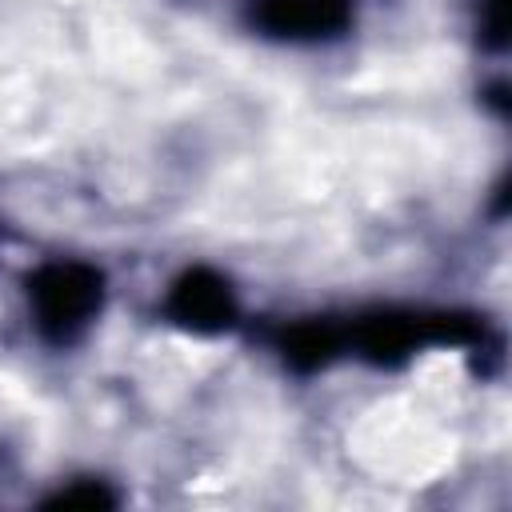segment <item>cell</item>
I'll return each instance as SVG.
<instances>
[{
	"instance_id": "cell-1",
	"label": "cell",
	"mask_w": 512,
	"mask_h": 512,
	"mask_svg": "<svg viewBox=\"0 0 512 512\" xmlns=\"http://www.w3.org/2000/svg\"><path fill=\"white\" fill-rule=\"evenodd\" d=\"M104 272L88 260H44L40 268L28 272L24 280V300H28V316L40 340L64 348L72 340H80L100 308H104Z\"/></svg>"
},
{
	"instance_id": "cell-3",
	"label": "cell",
	"mask_w": 512,
	"mask_h": 512,
	"mask_svg": "<svg viewBox=\"0 0 512 512\" xmlns=\"http://www.w3.org/2000/svg\"><path fill=\"white\" fill-rule=\"evenodd\" d=\"M356 0H248V20L272 40L320 44L352 28Z\"/></svg>"
},
{
	"instance_id": "cell-2",
	"label": "cell",
	"mask_w": 512,
	"mask_h": 512,
	"mask_svg": "<svg viewBox=\"0 0 512 512\" xmlns=\"http://www.w3.org/2000/svg\"><path fill=\"white\" fill-rule=\"evenodd\" d=\"M164 316L184 328V332H196V336H216V332H228L240 316V304H236V292L232 284L196 264V268H184L172 284H168V296H164Z\"/></svg>"
}]
</instances>
